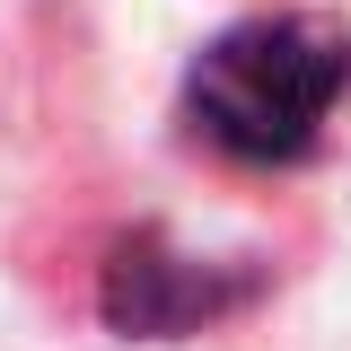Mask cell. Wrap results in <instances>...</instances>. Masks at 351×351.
Segmentation results:
<instances>
[{"label": "cell", "mask_w": 351, "mask_h": 351, "mask_svg": "<svg viewBox=\"0 0 351 351\" xmlns=\"http://www.w3.org/2000/svg\"><path fill=\"white\" fill-rule=\"evenodd\" d=\"M343 88H351V27L290 9V18H246V27L211 36L184 97H193L202 141H219L228 158L281 167V158L316 149Z\"/></svg>", "instance_id": "1"}, {"label": "cell", "mask_w": 351, "mask_h": 351, "mask_svg": "<svg viewBox=\"0 0 351 351\" xmlns=\"http://www.w3.org/2000/svg\"><path fill=\"white\" fill-rule=\"evenodd\" d=\"M246 272H228V263H202V255H176L167 237H132V246H114V263H106V290H97V307H106V325L114 334H141V343H176V334H202L211 316H228V307H246Z\"/></svg>", "instance_id": "2"}]
</instances>
